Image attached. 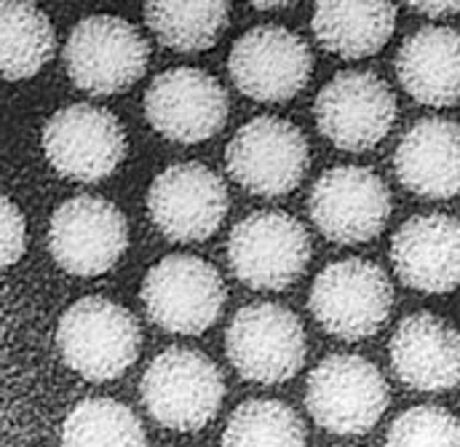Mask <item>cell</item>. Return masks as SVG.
Returning <instances> with one entry per match:
<instances>
[{
	"instance_id": "obj_1",
	"label": "cell",
	"mask_w": 460,
	"mask_h": 447,
	"mask_svg": "<svg viewBox=\"0 0 460 447\" xmlns=\"http://www.w3.org/2000/svg\"><path fill=\"white\" fill-rule=\"evenodd\" d=\"M147 413L166 429H204L220 410L226 383L217 364L193 348H166L145 370L139 383Z\"/></svg>"
},
{
	"instance_id": "obj_2",
	"label": "cell",
	"mask_w": 460,
	"mask_h": 447,
	"mask_svg": "<svg viewBox=\"0 0 460 447\" xmlns=\"http://www.w3.org/2000/svg\"><path fill=\"white\" fill-rule=\"evenodd\" d=\"M57 345L70 370L86 380L105 383L123 375L137 362L142 330L123 306L92 295L62 314L57 325Z\"/></svg>"
},
{
	"instance_id": "obj_3",
	"label": "cell",
	"mask_w": 460,
	"mask_h": 447,
	"mask_svg": "<svg viewBox=\"0 0 460 447\" xmlns=\"http://www.w3.org/2000/svg\"><path fill=\"white\" fill-rule=\"evenodd\" d=\"M226 298L228 290L220 271L196 255H169L142 282V303L150 322L177 335L207 333L220 319Z\"/></svg>"
},
{
	"instance_id": "obj_4",
	"label": "cell",
	"mask_w": 460,
	"mask_h": 447,
	"mask_svg": "<svg viewBox=\"0 0 460 447\" xmlns=\"http://www.w3.org/2000/svg\"><path fill=\"white\" fill-rule=\"evenodd\" d=\"M394 287L388 273L361 257L327 265L311 287L308 308L314 319L341 340L372 337L388 319Z\"/></svg>"
},
{
	"instance_id": "obj_5",
	"label": "cell",
	"mask_w": 460,
	"mask_h": 447,
	"mask_svg": "<svg viewBox=\"0 0 460 447\" xmlns=\"http://www.w3.org/2000/svg\"><path fill=\"white\" fill-rule=\"evenodd\" d=\"M391 399L383 372L364 356L332 353L308 375L305 407L332 434H364L385 413Z\"/></svg>"
},
{
	"instance_id": "obj_6",
	"label": "cell",
	"mask_w": 460,
	"mask_h": 447,
	"mask_svg": "<svg viewBox=\"0 0 460 447\" xmlns=\"http://www.w3.org/2000/svg\"><path fill=\"white\" fill-rule=\"evenodd\" d=\"M147 54V40L131 22L94 13L73 27L65 46V67L78 89L105 97L126 92L145 76Z\"/></svg>"
},
{
	"instance_id": "obj_7",
	"label": "cell",
	"mask_w": 460,
	"mask_h": 447,
	"mask_svg": "<svg viewBox=\"0 0 460 447\" xmlns=\"http://www.w3.org/2000/svg\"><path fill=\"white\" fill-rule=\"evenodd\" d=\"M226 351L241 378L273 386L300 372L308 343L295 311L279 303H252L230 319Z\"/></svg>"
},
{
	"instance_id": "obj_8",
	"label": "cell",
	"mask_w": 460,
	"mask_h": 447,
	"mask_svg": "<svg viewBox=\"0 0 460 447\" xmlns=\"http://www.w3.org/2000/svg\"><path fill=\"white\" fill-rule=\"evenodd\" d=\"M311 164L308 142L303 131L276 115H260L246 121L226 148L230 177L257 196L292 193Z\"/></svg>"
},
{
	"instance_id": "obj_9",
	"label": "cell",
	"mask_w": 460,
	"mask_h": 447,
	"mask_svg": "<svg viewBox=\"0 0 460 447\" xmlns=\"http://www.w3.org/2000/svg\"><path fill=\"white\" fill-rule=\"evenodd\" d=\"M308 260L311 236L287 212H254L230 230V271L252 290H287Z\"/></svg>"
},
{
	"instance_id": "obj_10",
	"label": "cell",
	"mask_w": 460,
	"mask_h": 447,
	"mask_svg": "<svg viewBox=\"0 0 460 447\" xmlns=\"http://www.w3.org/2000/svg\"><path fill=\"white\" fill-rule=\"evenodd\" d=\"M228 70L235 89L249 100L287 103L308 86L314 57L297 32L281 24H260L233 43Z\"/></svg>"
},
{
	"instance_id": "obj_11",
	"label": "cell",
	"mask_w": 460,
	"mask_h": 447,
	"mask_svg": "<svg viewBox=\"0 0 460 447\" xmlns=\"http://www.w3.org/2000/svg\"><path fill=\"white\" fill-rule=\"evenodd\" d=\"M43 153L57 174L75 183H100L123 161L126 134L111 111L78 103L46 121Z\"/></svg>"
},
{
	"instance_id": "obj_12",
	"label": "cell",
	"mask_w": 460,
	"mask_h": 447,
	"mask_svg": "<svg viewBox=\"0 0 460 447\" xmlns=\"http://www.w3.org/2000/svg\"><path fill=\"white\" fill-rule=\"evenodd\" d=\"M147 215L172 241H207L228 215L226 183L199 161L174 164L153 180Z\"/></svg>"
},
{
	"instance_id": "obj_13",
	"label": "cell",
	"mask_w": 460,
	"mask_h": 447,
	"mask_svg": "<svg viewBox=\"0 0 460 447\" xmlns=\"http://www.w3.org/2000/svg\"><path fill=\"white\" fill-rule=\"evenodd\" d=\"M128 244L123 212L100 196H75L59 204L49 225V249L73 276L108 273Z\"/></svg>"
},
{
	"instance_id": "obj_14",
	"label": "cell",
	"mask_w": 460,
	"mask_h": 447,
	"mask_svg": "<svg viewBox=\"0 0 460 447\" xmlns=\"http://www.w3.org/2000/svg\"><path fill=\"white\" fill-rule=\"evenodd\" d=\"M319 131L338 148L361 153L375 148L396 121V97L369 70L338 73L314 105Z\"/></svg>"
},
{
	"instance_id": "obj_15",
	"label": "cell",
	"mask_w": 460,
	"mask_h": 447,
	"mask_svg": "<svg viewBox=\"0 0 460 447\" xmlns=\"http://www.w3.org/2000/svg\"><path fill=\"white\" fill-rule=\"evenodd\" d=\"M147 123L174 142H204L228 121V92L199 67H172L155 76L145 92Z\"/></svg>"
},
{
	"instance_id": "obj_16",
	"label": "cell",
	"mask_w": 460,
	"mask_h": 447,
	"mask_svg": "<svg viewBox=\"0 0 460 447\" xmlns=\"http://www.w3.org/2000/svg\"><path fill=\"white\" fill-rule=\"evenodd\" d=\"M308 212L330 241L364 244L380 236L388 223L391 193L364 166H335L314 183Z\"/></svg>"
},
{
	"instance_id": "obj_17",
	"label": "cell",
	"mask_w": 460,
	"mask_h": 447,
	"mask_svg": "<svg viewBox=\"0 0 460 447\" xmlns=\"http://www.w3.org/2000/svg\"><path fill=\"white\" fill-rule=\"evenodd\" d=\"M391 263L396 276L429 295H445L460 287V220L450 215H418L391 238Z\"/></svg>"
},
{
	"instance_id": "obj_18",
	"label": "cell",
	"mask_w": 460,
	"mask_h": 447,
	"mask_svg": "<svg viewBox=\"0 0 460 447\" xmlns=\"http://www.w3.org/2000/svg\"><path fill=\"white\" fill-rule=\"evenodd\" d=\"M388 353L396 378L415 391H447L460 383V330L437 314L402 319Z\"/></svg>"
},
{
	"instance_id": "obj_19",
	"label": "cell",
	"mask_w": 460,
	"mask_h": 447,
	"mask_svg": "<svg viewBox=\"0 0 460 447\" xmlns=\"http://www.w3.org/2000/svg\"><path fill=\"white\" fill-rule=\"evenodd\" d=\"M394 169L399 183L423 199L460 193V123L447 118L412 123L396 145Z\"/></svg>"
},
{
	"instance_id": "obj_20",
	"label": "cell",
	"mask_w": 460,
	"mask_h": 447,
	"mask_svg": "<svg viewBox=\"0 0 460 447\" xmlns=\"http://www.w3.org/2000/svg\"><path fill=\"white\" fill-rule=\"evenodd\" d=\"M396 76L420 105L450 108L460 103V32L453 27H420L396 54Z\"/></svg>"
},
{
	"instance_id": "obj_21",
	"label": "cell",
	"mask_w": 460,
	"mask_h": 447,
	"mask_svg": "<svg viewBox=\"0 0 460 447\" xmlns=\"http://www.w3.org/2000/svg\"><path fill=\"white\" fill-rule=\"evenodd\" d=\"M316 40L345 59H361L377 54L396 27V5L383 0L343 3L327 0L316 3L311 19Z\"/></svg>"
},
{
	"instance_id": "obj_22",
	"label": "cell",
	"mask_w": 460,
	"mask_h": 447,
	"mask_svg": "<svg viewBox=\"0 0 460 447\" xmlns=\"http://www.w3.org/2000/svg\"><path fill=\"white\" fill-rule=\"evenodd\" d=\"M0 46L3 78L24 81L51 59L57 35L49 16L35 3L8 0L0 5Z\"/></svg>"
},
{
	"instance_id": "obj_23",
	"label": "cell",
	"mask_w": 460,
	"mask_h": 447,
	"mask_svg": "<svg viewBox=\"0 0 460 447\" xmlns=\"http://www.w3.org/2000/svg\"><path fill=\"white\" fill-rule=\"evenodd\" d=\"M230 8L223 0L177 3L155 0L145 5V22L153 35L174 51H204L217 43L228 27Z\"/></svg>"
},
{
	"instance_id": "obj_24",
	"label": "cell",
	"mask_w": 460,
	"mask_h": 447,
	"mask_svg": "<svg viewBox=\"0 0 460 447\" xmlns=\"http://www.w3.org/2000/svg\"><path fill=\"white\" fill-rule=\"evenodd\" d=\"M223 447H305V426L279 399H246L230 413Z\"/></svg>"
},
{
	"instance_id": "obj_25",
	"label": "cell",
	"mask_w": 460,
	"mask_h": 447,
	"mask_svg": "<svg viewBox=\"0 0 460 447\" xmlns=\"http://www.w3.org/2000/svg\"><path fill=\"white\" fill-rule=\"evenodd\" d=\"M62 447H147L139 418L115 399H86L62 424Z\"/></svg>"
},
{
	"instance_id": "obj_26",
	"label": "cell",
	"mask_w": 460,
	"mask_h": 447,
	"mask_svg": "<svg viewBox=\"0 0 460 447\" xmlns=\"http://www.w3.org/2000/svg\"><path fill=\"white\" fill-rule=\"evenodd\" d=\"M385 447H460V421L437 405L410 407L391 424Z\"/></svg>"
},
{
	"instance_id": "obj_27",
	"label": "cell",
	"mask_w": 460,
	"mask_h": 447,
	"mask_svg": "<svg viewBox=\"0 0 460 447\" xmlns=\"http://www.w3.org/2000/svg\"><path fill=\"white\" fill-rule=\"evenodd\" d=\"M0 220H3V252H0V260H3L5 268H11L24 255V246H27V223H24L22 210L11 199H3L0 201Z\"/></svg>"
},
{
	"instance_id": "obj_28",
	"label": "cell",
	"mask_w": 460,
	"mask_h": 447,
	"mask_svg": "<svg viewBox=\"0 0 460 447\" xmlns=\"http://www.w3.org/2000/svg\"><path fill=\"white\" fill-rule=\"evenodd\" d=\"M410 8H415V11L426 13V16L439 19V16H453V13H458L460 0H445V3H439V0H431V3H410Z\"/></svg>"
},
{
	"instance_id": "obj_29",
	"label": "cell",
	"mask_w": 460,
	"mask_h": 447,
	"mask_svg": "<svg viewBox=\"0 0 460 447\" xmlns=\"http://www.w3.org/2000/svg\"><path fill=\"white\" fill-rule=\"evenodd\" d=\"M287 3H254V8H281Z\"/></svg>"
}]
</instances>
